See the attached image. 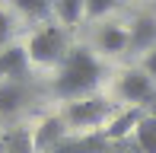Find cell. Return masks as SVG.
Returning a JSON list of instances; mask_svg holds the SVG:
<instances>
[{
    "label": "cell",
    "instance_id": "obj_1",
    "mask_svg": "<svg viewBox=\"0 0 156 153\" xmlns=\"http://www.w3.org/2000/svg\"><path fill=\"white\" fill-rule=\"evenodd\" d=\"M102 80V64L89 48H70L64 64L58 67V80H54V93L61 99H86L89 93Z\"/></svg>",
    "mask_w": 156,
    "mask_h": 153
},
{
    "label": "cell",
    "instance_id": "obj_2",
    "mask_svg": "<svg viewBox=\"0 0 156 153\" xmlns=\"http://www.w3.org/2000/svg\"><path fill=\"white\" fill-rule=\"evenodd\" d=\"M29 61H35V64L41 67H54V64H64V58H67V35H64L61 26H45V29H38L29 41Z\"/></svg>",
    "mask_w": 156,
    "mask_h": 153
},
{
    "label": "cell",
    "instance_id": "obj_3",
    "mask_svg": "<svg viewBox=\"0 0 156 153\" xmlns=\"http://www.w3.org/2000/svg\"><path fill=\"white\" fill-rule=\"evenodd\" d=\"M108 118V102L102 96H89V99H76L67 105L64 121L70 128H99V124Z\"/></svg>",
    "mask_w": 156,
    "mask_h": 153
},
{
    "label": "cell",
    "instance_id": "obj_4",
    "mask_svg": "<svg viewBox=\"0 0 156 153\" xmlns=\"http://www.w3.org/2000/svg\"><path fill=\"white\" fill-rule=\"evenodd\" d=\"M118 96L131 105H147L156 96V83L144 70H124L121 80H118Z\"/></svg>",
    "mask_w": 156,
    "mask_h": 153
},
{
    "label": "cell",
    "instance_id": "obj_5",
    "mask_svg": "<svg viewBox=\"0 0 156 153\" xmlns=\"http://www.w3.org/2000/svg\"><path fill=\"white\" fill-rule=\"evenodd\" d=\"M32 141H35V153H51L54 147H61L67 141V121H64V115H48L32 131Z\"/></svg>",
    "mask_w": 156,
    "mask_h": 153
},
{
    "label": "cell",
    "instance_id": "obj_6",
    "mask_svg": "<svg viewBox=\"0 0 156 153\" xmlns=\"http://www.w3.org/2000/svg\"><path fill=\"white\" fill-rule=\"evenodd\" d=\"M32 99L29 80H0V118L16 115L19 109H26Z\"/></svg>",
    "mask_w": 156,
    "mask_h": 153
},
{
    "label": "cell",
    "instance_id": "obj_7",
    "mask_svg": "<svg viewBox=\"0 0 156 153\" xmlns=\"http://www.w3.org/2000/svg\"><path fill=\"white\" fill-rule=\"evenodd\" d=\"M29 73V51L19 45H6L0 51V80H26Z\"/></svg>",
    "mask_w": 156,
    "mask_h": 153
},
{
    "label": "cell",
    "instance_id": "obj_8",
    "mask_svg": "<svg viewBox=\"0 0 156 153\" xmlns=\"http://www.w3.org/2000/svg\"><path fill=\"white\" fill-rule=\"evenodd\" d=\"M150 48H156V19L140 16L127 32V51H150Z\"/></svg>",
    "mask_w": 156,
    "mask_h": 153
},
{
    "label": "cell",
    "instance_id": "obj_9",
    "mask_svg": "<svg viewBox=\"0 0 156 153\" xmlns=\"http://www.w3.org/2000/svg\"><path fill=\"white\" fill-rule=\"evenodd\" d=\"M144 115H147V109H144V105H131L127 112H121V115L115 118V121L108 124V128L102 131V134H105V141L118 144V141H121V137L127 134V131H131V128H137V121H140Z\"/></svg>",
    "mask_w": 156,
    "mask_h": 153
},
{
    "label": "cell",
    "instance_id": "obj_10",
    "mask_svg": "<svg viewBox=\"0 0 156 153\" xmlns=\"http://www.w3.org/2000/svg\"><path fill=\"white\" fill-rule=\"evenodd\" d=\"M96 45L105 54H121V51H127V29H121V26H105V29H99Z\"/></svg>",
    "mask_w": 156,
    "mask_h": 153
},
{
    "label": "cell",
    "instance_id": "obj_11",
    "mask_svg": "<svg viewBox=\"0 0 156 153\" xmlns=\"http://www.w3.org/2000/svg\"><path fill=\"white\" fill-rule=\"evenodd\" d=\"M3 153H35V141L29 128H10L3 131Z\"/></svg>",
    "mask_w": 156,
    "mask_h": 153
},
{
    "label": "cell",
    "instance_id": "obj_12",
    "mask_svg": "<svg viewBox=\"0 0 156 153\" xmlns=\"http://www.w3.org/2000/svg\"><path fill=\"white\" fill-rule=\"evenodd\" d=\"M134 144L140 153H156V115H144L134 128Z\"/></svg>",
    "mask_w": 156,
    "mask_h": 153
},
{
    "label": "cell",
    "instance_id": "obj_13",
    "mask_svg": "<svg viewBox=\"0 0 156 153\" xmlns=\"http://www.w3.org/2000/svg\"><path fill=\"white\" fill-rule=\"evenodd\" d=\"M54 6H58V16L67 26H73L76 19L86 13V0H54Z\"/></svg>",
    "mask_w": 156,
    "mask_h": 153
},
{
    "label": "cell",
    "instance_id": "obj_14",
    "mask_svg": "<svg viewBox=\"0 0 156 153\" xmlns=\"http://www.w3.org/2000/svg\"><path fill=\"white\" fill-rule=\"evenodd\" d=\"M13 6L29 19H45L51 13V0H13Z\"/></svg>",
    "mask_w": 156,
    "mask_h": 153
},
{
    "label": "cell",
    "instance_id": "obj_15",
    "mask_svg": "<svg viewBox=\"0 0 156 153\" xmlns=\"http://www.w3.org/2000/svg\"><path fill=\"white\" fill-rule=\"evenodd\" d=\"M118 6V0H86V16L89 19H99L105 13H112Z\"/></svg>",
    "mask_w": 156,
    "mask_h": 153
},
{
    "label": "cell",
    "instance_id": "obj_16",
    "mask_svg": "<svg viewBox=\"0 0 156 153\" xmlns=\"http://www.w3.org/2000/svg\"><path fill=\"white\" fill-rule=\"evenodd\" d=\"M10 35H13V19L6 16L3 10H0V51L10 45Z\"/></svg>",
    "mask_w": 156,
    "mask_h": 153
},
{
    "label": "cell",
    "instance_id": "obj_17",
    "mask_svg": "<svg viewBox=\"0 0 156 153\" xmlns=\"http://www.w3.org/2000/svg\"><path fill=\"white\" fill-rule=\"evenodd\" d=\"M140 70H144V73L150 76L153 83H156V48H150V51H147V58H144V67H140Z\"/></svg>",
    "mask_w": 156,
    "mask_h": 153
},
{
    "label": "cell",
    "instance_id": "obj_18",
    "mask_svg": "<svg viewBox=\"0 0 156 153\" xmlns=\"http://www.w3.org/2000/svg\"><path fill=\"white\" fill-rule=\"evenodd\" d=\"M144 109H147V115H156V96H153V99H150V102H147V105H144Z\"/></svg>",
    "mask_w": 156,
    "mask_h": 153
},
{
    "label": "cell",
    "instance_id": "obj_19",
    "mask_svg": "<svg viewBox=\"0 0 156 153\" xmlns=\"http://www.w3.org/2000/svg\"><path fill=\"white\" fill-rule=\"evenodd\" d=\"M0 153H3V134H0Z\"/></svg>",
    "mask_w": 156,
    "mask_h": 153
}]
</instances>
